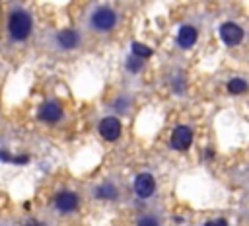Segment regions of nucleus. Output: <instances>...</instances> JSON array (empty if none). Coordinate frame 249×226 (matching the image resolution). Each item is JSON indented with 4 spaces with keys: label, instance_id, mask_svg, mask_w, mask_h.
<instances>
[{
    "label": "nucleus",
    "instance_id": "nucleus-1",
    "mask_svg": "<svg viewBox=\"0 0 249 226\" xmlns=\"http://www.w3.org/2000/svg\"><path fill=\"white\" fill-rule=\"evenodd\" d=\"M33 31V18L27 10L16 8L8 16V33L14 41H25Z\"/></svg>",
    "mask_w": 249,
    "mask_h": 226
},
{
    "label": "nucleus",
    "instance_id": "nucleus-2",
    "mask_svg": "<svg viewBox=\"0 0 249 226\" xmlns=\"http://www.w3.org/2000/svg\"><path fill=\"white\" fill-rule=\"evenodd\" d=\"M88 23L97 33H109V31H113L117 27L119 14L111 6H97V8L91 10V14L88 18Z\"/></svg>",
    "mask_w": 249,
    "mask_h": 226
},
{
    "label": "nucleus",
    "instance_id": "nucleus-3",
    "mask_svg": "<svg viewBox=\"0 0 249 226\" xmlns=\"http://www.w3.org/2000/svg\"><path fill=\"white\" fill-rule=\"evenodd\" d=\"M193 138H195V134L189 125H177L169 136V148H173L177 152H185L191 148Z\"/></svg>",
    "mask_w": 249,
    "mask_h": 226
},
{
    "label": "nucleus",
    "instance_id": "nucleus-4",
    "mask_svg": "<svg viewBox=\"0 0 249 226\" xmlns=\"http://www.w3.org/2000/svg\"><path fill=\"white\" fill-rule=\"evenodd\" d=\"M37 117H39V121L45 123V125H56V123L64 117V109H62V105H60L58 101L49 99V101H43V103H41V107H39V111H37Z\"/></svg>",
    "mask_w": 249,
    "mask_h": 226
},
{
    "label": "nucleus",
    "instance_id": "nucleus-5",
    "mask_svg": "<svg viewBox=\"0 0 249 226\" xmlns=\"http://www.w3.org/2000/svg\"><path fill=\"white\" fill-rule=\"evenodd\" d=\"M54 45H56V49H60V51H76V49L82 45V35H80V31H76V29H72V27L60 29V31L54 35Z\"/></svg>",
    "mask_w": 249,
    "mask_h": 226
},
{
    "label": "nucleus",
    "instance_id": "nucleus-6",
    "mask_svg": "<svg viewBox=\"0 0 249 226\" xmlns=\"http://www.w3.org/2000/svg\"><path fill=\"white\" fill-rule=\"evenodd\" d=\"M220 39L228 45V47H237L241 41H243V37H245V31H243V27L241 25H237L235 21H224L222 25H220Z\"/></svg>",
    "mask_w": 249,
    "mask_h": 226
},
{
    "label": "nucleus",
    "instance_id": "nucleus-7",
    "mask_svg": "<svg viewBox=\"0 0 249 226\" xmlns=\"http://www.w3.org/2000/svg\"><path fill=\"white\" fill-rule=\"evenodd\" d=\"M132 189H134V195L140 197V199H150L154 193H156V179L152 173L148 171H142L134 177L132 181Z\"/></svg>",
    "mask_w": 249,
    "mask_h": 226
},
{
    "label": "nucleus",
    "instance_id": "nucleus-8",
    "mask_svg": "<svg viewBox=\"0 0 249 226\" xmlns=\"http://www.w3.org/2000/svg\"><path fill=\"white\" fill-rule=\"evenodd\" d=\"M97 131H99V134H101L107 142H115V140H119V138H121L123 125H121V121H119L117 117L109 115V117H103V119L99 121Z\"/></svg>",
    "mask_w": 249,
    "mask_h": 226
},
{
    "label": "nucleus",
    "instance_id": "nucleus-9",
    "mask_svg": "<svg viewBox=\"0 0 249 226\" xmlns=\"http://www.w3.org/2000/svg\"><path fill=\"white\" fill-rule=\"evenodd\" d=\"M80 207V199L74 191L70 189H64V191H58L54 195V208L60 212V214H70L74 212L76 208Z\"/></svg>",
    "mask_w": 249,
    "mask_h": 226
},
{
    "label": "nucleus",
    "instance_id": "nucleus-10",
    "mask_svg": "<svg viewBox=\"0 0 249 226\" xmlns=\"http://www.w3.org/2000/svg\"><path fill=\"white\" fill-rule=\"evenodd\" d=\"M196 39H198V31H196L195 25L185 23V25L179 27V31H177V45H179L181 49H185V51L191 49V47L196 43Z\"/></svg>",
    "mask_w": 249,
    "mask_h": 226
},
{
    "label": "nucleus",
    "instance_id": "nucleus-11",
    "mask_svg": "<svg viewBox=\"0 0 249 226\" xmlns=\"http://www.w3.org/2000/svg\"><path fill=\"white\" fill-rule=\"evenodd\" d=\"M91 193H93L95 199H101V201H115V199L119 197V187H117L115 183H111V181H103V183H99Z\"/></svg>",
    "mask_w": 249,
    "mask_h": 226
},
{
    "label": "nucleus",
    "instance_id": "nucleus-12",
    "mask_svg": "<svg viewBox=\"0 0 249 226\" xmlns=\"http://www.w3.org/2000/svg\"><path fill=\"white\" fill-rule=\"evenodd\" d=\"M228 92L233 94V95H241L247 92V80L241 78V76H235V78H230L228 80Z\"/></svg>",
    "mask_w": 249,
    "mask_h": 226
},
{
    "label": "nucleus",
    "instance_id": "nucleus-13",
    "mask_svg": "<svg viewBox=\"0 0 249 226\" xmlns=\"http://www.w3.org/2000/svg\"><path fill=\"white\" fill-rule=\"evenodd\" d=\"M130 49H132V55L134 56H138V58H150L152 56V47H148V45H144V43H138V41H134L132 45H130Z\"/></svg>",
    "mask_w": 249,
    "mask_h": 226
},
{
    "label": "nucleus",
    "instance_id": "nucleus-14",
    "mask_svg": "<svg viewBox=\"0 0 249 226\" xmlns=\"http://www.w3.org/2000/svg\"><path fill=\"white\" fill-rule=\"evenodd\" d=\"M124 66H126V70H128V72L138 74V72L142 70V66H144V60H142V58H138V56H134V55H130V56L126 58Z\"/></svg>",
    "mask_w": 249,
    "mask_h": 226
},
{
    "label": "nucleus",
    "instance_id": "nucleus-15",
    "mask_svg": "<svg viewBox=\"0 0 249 226\" xmlns=\"http://www.w3.org/2000/svg\"><path fill=\"white\" fill-rule=\"evenodd\" d=\"M136 226H161V222L154 214H144V216H140L136 220Z\"/></svg>",
    "mask_w": 249,
    "mask_h": 226
},
{
    "label": "nucleus",
    "instance_id": "nucleus-16",
    "mask_svg": "<svg viewBox=\"0 0 249 226\" xmlns=\"http://www.w3.org/2000/svg\"><path fill=\"white\" fill-rule=\"evenodd\" d=\"M128 107H130V99L124 97V95H119L117 101H115V111H117V113H126Z\"/></svg>",
    "mask_w": 249,
    "mask_h": 226
},
{
    "label": "nucleus",
    "instance_id": "nucleus-17",
    "mask_svg": "<svg viewBox=\"0 0 249 226\" xmlns=\"http://www.w3.org/2000/svg\"><path fill=\"white\" fill-rule=\"evenodd\" d=\"M204 226H228V220L226 218H212V220L204 222Z\"/></svg>",
    "mask_w": 249,
    "mask_h": 226
},
{
    "label": "nucleus",
    "instance_id": "nucleus-18",
    "mask_svg": "<svg viewBox=\"0 0 249 226\" xmlns=\"http://www.w3.org/2000/svg\"><path fill=\"white\" fill-rule=\"evenodd\" d=\"M23 226H43L39 220H35V218H31V220H27V222H23Z\"/></svg>",
    "mask_w": 249,
    "mask_h": 226
}]
</instances>
